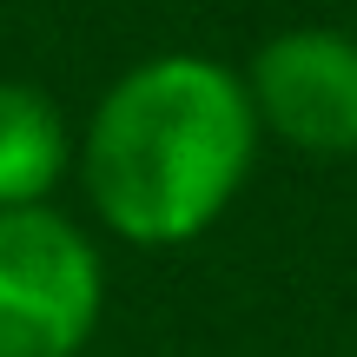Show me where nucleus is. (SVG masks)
Segmentation results:
<instances>
[{"instance_id":"1","label":"nucleus","mask_w":357,"mask_h":357,"mask_svg":"<svg viewBox=\"0 0 357 357\" xmlns=\"http://www.w3.org/2000/svg\"><path fill=\"white\" fill-rule=\"evenodd\" d=\"M245 73L212 53H153L100 93L79 139V185L113 238L172 252L238 205L258 166Z\"/></svg>"},{"instance_id":"2","label":"nucleus","mask_w":357,"mask_h":357,"mask_svg":"<svg viewBox=\"0 0 357 357\" xmlns=\"http://www.w3.org/2000/svg\"><path fill=\"white\" fill-rule=\"evenodd\" d=\"M106 265L53 205L0 212V357H79L100 331Z\"/></svg>"},{"instance_id":"3","label":"nucleus","mask_w":357,"mask_h":357,"mask_svg":"<svg viewBox=\"0 0 357 357\" xmlns=\"http://www.w3.org/2000/svg\"><path fill=\"white\" fill-rule=\"evenodd\" d=\"M258 132L305 159H357V33L284 26L245 66Z\"/></svg>"},{"instance_id":"4","label":"nucleus","mask_w":357,"mask_h":357,"mask_svg":"<svg viewBox=\"0 0 357 357\" xmlns=\"http://www.w3.org/2000/svg\"><path fill=\"white\" fill-rule=\"evenodd\" d=\"M73 132L66 113L26 79H0V212L47 205L53 185L73 166Z\"/></svg>"}]
</instances>
